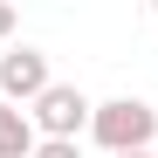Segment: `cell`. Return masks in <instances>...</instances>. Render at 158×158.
<instances>
[{"mask_svg": "<svg viewBox=\"0 0 158 158\" xmlns=\"http://www.w3.org/2000/svg\"><path fill=\"white\" fill-rule=\"evenodd\" d=\"M35 158H83V144H69V138H41Z\"/></svg>", "mask_w": 158, "mask_h": 158, "instance_id": "cell-5", "label": "cell"}, {"mask_svg": "<svg viewBox=\"0 0 158 158\" xmlns=\"http://www.w3.org/2000/svg\"><path fill=\"white\" fill-rule=\"evenodd\" d=\"M28 117H35V131H41V138H69V144H83V138H89L96 103L76 89V83H48V89L28 103Z\"/></svg>", "mask_w": 158, "mask_h": 158, "instance_id": "cell-2", "label": "cell"}, {"mask_svg": "<svg viewBox=\"0 0 158 158\" xmlns=\"http://www.w3.org/2000/svg\"><path fill=\"white\" fill-rule=\"evenodd\" d=\"M89 138L110 151V158L151 151V138H158V110H151L144 96H110V103H96V117H89Z\"/></svg>", "mask_w": 158, "mask_h": 158, "instance_id": "cell-1", "label": "cell"}, {"mask_svg": "<svg viewBox=\"0 0 158 158\" xmlns=\"http://www.w3.org/2000/svg\"><path fill=\"white\" fill-rule=\"evenodd\" d=\"M14 28H21V14H14V7H7V0H0V41H7V35H14Z\"/></svg>", "mask_w": 158, "mask_h": 158, "instance_id": "cell-6", "label": "cell"}, {"mask_svg": "<svg viewBox=\"0 0 158 158\" xmlns=\"http://www.w3.org/2000/svg\"><path fill=\"white\" fill-rule=\"evenodd\" d=\"M151 14H158V7H151Z\"/></svg>", "mask_w": 158, "mask_h": 158, "instance_id": "cell-8", "label": "cell"}, {"mask_svg": "<svg viewBox=\"0 0 158 158\" xmlns=\"http://www.w3.org/2000/svg\"><path fill=\"white\" fill-rule=\"evenodd\" d=\"M55 83V76H48V55L41 48H7V55H0V103H14V110H28V103Z\"/></svg>", "mask_w": 158, "mask_h": 158, "instance_id": "cell-3", "label": "cell"}, {"mask_svg": "<svg viewBox=\"0 0 158 158\" xmlns=\"http://www.w3.org/2000/svg\"><path fill=\"white\" fill-rule=\"evenodd\" d=\"M35 144H41L35 117L14 110V103H0V158H35Z\"/></svg>", "mask_w": 158, "mask_h": 158, "instance_id": "cell-4", "label": "cell"}, {"mask_svg": "<svg viewBox=\"0 0 158 158\" xmlns=\"http://www.w3.org/2000/svg\"><path fill=\"white\" fill-rule=\"evenodd\" d=\"M131 158H158V151H131Z\"/></svg>", "mask_w": 158, "mask_h": 158, "instance_id": "cell-7", "label": "cell"}]
</instances>
